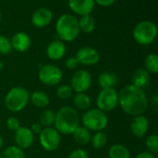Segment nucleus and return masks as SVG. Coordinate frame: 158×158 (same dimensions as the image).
Segmentation results:
<instances>
[{
  "instance_id": "1",
  "label": "nucleus",
  "mask_w": 158,
  "mask_h": 158,
  "mask_svg": "<svg viewBox=\"0 0 158 158\" xmlns=\"http://www.w3.org/2000/svg\"><path fill=\"white\" fill-rule=\"evenodd\" d=\"M118 105L127 115L136 117L143 115L148 108V97L143 89L132 84L125 86L118 93Z\"/></svg>"
},
{
  "instance_id": "2",
  "label": "nucleus",
  "mask_w": 158,
  "mask_h": 158,
  "mask_svg": "<svg viewBox=\"0 0 158 158\" xmlns=\"http://www.w3.org/2000/svg\"><path fill=\"white\" fill-rule=\"evenodd\" d=\"M54 126L60 134H72L75 129L80 126V117L76 108L69 106L61 107L56 112Z\"/></svg>"
},
{
  "instance_id": "3",
  "label": "nucleus",
  "mask_w": 158,
  "mask_h": 158,
  "mask_svg": "<svg viewBox=\"0 0 158 158\" xmlns=\"http://www.w3.org/2000/svg\"><path fill=\"white\" fill-rule=\"evenodd\" d=\"M56 31L62 42H72L80 33L79 21L71 14H63L60 16L56 24Z\"/></svg>"
},
{
  "instance_id": "4",
  "label": "nucleus",
  "mask_w": 158,
  "mask_h": 158,
  "mask_svg": "<svg viewBox=\"0 0 158 158\" xmlns=\"http://www.w3.org/2000/svg\"><path fill=\"white\" fill-rule=\"evenodd\" d=\"M30 101V93L27 89L18 86L10 89L5 96V106L12 113L22 111Z\"/></svg>"
},
{
  "instance_id": "5",
  "label": "nucleus",
  "mask_w": 158,
  "mask_h": 158,
  "mask_svg": "<svg viewBox=\"0 0 158 158\" xmlns=\"http://www.w3.org/2000/svg\"><path fill=\"white\" fill-rule=\"evenodd\" d=\"M82 126L90 131H104L108 124V118L106 113L98 108H90L86 110L81 118Z\"/></svg>"
},
{
  "instance_id": "6",
  "label": "nucleus",
  "mask_w": 158,
  "mask_h": 158,
  "mask_svg": "<svg viewBox=\"0 0 158 158\" xmlns=\"http://www.w3.org/2000/svg\"><path fill=\"white\" fill-rule=\"evenodd\" d=\"M134 40L141 45H149L154 43L157 35L156 25L149 20L139 22L132 32Z\"/></svg>"
},
{
  "instance_id": "7",
  "label": "nucleus",
  "mask_w": 158,
  "mask_h": 158,
  "mask_svg": "<svg viewBox=\"0 0 158 158\" xmlns=\"http://www.w3.org/2000/svg\"><path fill=\"white\" fill-rule=\"evenodd\" d=\"M118 106V92L115 88L102 89L96 97V106L103 112H110Z\"/></svg>"
},
{
  "instance_id": "8",
  "label": "nucleus",
  "mask_w": 158,
  "mask_h": 158,
  "mask_svg": "<svg viewBox=\"0 0 158 158\" xmlns=\"http://www.w3.org/2000/svg\"><path fill=\"white\" fill-rule=\"evenodd\" d=\"M38 77L40 81L44 85L56 86L61 82L63 79V73L58 67L52 64H47L40 68Z\"/></svg>"
},
{
  "instance_id": "9",
  "label": "nucleus",
  "mask_w": 158,
  "mask_h": 158,
  "mask_svg": "<svg viewBox=\"0 0 158 158\" xmlns=\"http://www.w3.org/2000/svg\"><path fill=\"white\" fill-rule=\"evenodd\" d=\"M39 141L42 148L46 152L56 151L61 143L60 133L53 127L44 128L39 134Z\"/></svg>"
},
{
  "instance_id": "10",
  "label": "nucleus",
  "mask_w": 158,
  "mask_h": 158,
  "mask_svg": "<svg viewBox=\"0 0 158 158\" xmlns=\"http://www.w3.org/2000/svg\"><path fill=\"white\" fill-rule=\"evenodd\" d=\"M92 85V75L89 71L85 69L77 70L70 81V87L73 92L78 93H85L90 89Z\"/></svg>"
},
{
  "instance_id": "11",
  "label": "nucleus",
  "mask_w": 158,
  "mask_h": 158,
  "mask_svg": "<svg viewBox=\"0 0 158 158\" xmlns=\"http://www.w3.org/2000/svg\"><path fill=\"white\" fill-rule=\"evenodd\" d=\"M14 141L16 146L19 147L22 150L29 149L34 141V134L28 127H19L17 131H14Z\"/></svg>"
},
{
  "instance_id": "12",
  "label": "nucleus",
  "mask_w": 158,
  "mask_h": 158,
  "mask_svg": "<svg viewBox=\"0 0 158 158\" xmlns=\"http://www.w3.org/2000/svg\"><path fill=\"white\" fill-rule=\"evenodd\" d=\"M75 57L79 61V64L84 66H94L100 60L99 52L96 49L89 46L81 47L79 49Z\"/></svg>"
},
{
  "instance_id": "13",
  "label": "nucleus",
  "mask_w": 158,
  "mask_h": 158,
  "mask_svg": "<svg viewBox=\"0 0 158 158\" xmlns=\"http://www.w3.org/2000/svg\"><path fill=\"white\" fill-rule=\"evenodd\" d=\"M130 129L136 138H143L149 130V120L143 115L133 117Z\"/></svg>"
},
{
  "instance_id": "14",
  "label": "nucleus",
  "mask_w": 158,
  "mask_h": 158,
  "mask_svg": "<svg viewBox=\"0 0 158 158\" xmlns=\"http://www.w3.org/2000/svg\"><path fill=\"white\" fill-rule=\"evenodd\" d=\"M94 0H69V6L75 14L90 15L94 8Z\"/></svg>"
},
{
  "instance_id": "15",
  "label": "nucleus",
  "mask_w": 158,
  "mask_h": 158,
  "mask_svg": "<svg viewBox=\"0 0 158 158\" xmlns=\"http://www.w3.org/2000/svg\"><path fill=\"white\" fill-rule=\"evenodd\" d=\"M10 42H11L12 49L19 53H23L27 51L31 47V40L29 34L22 32V31L15 33L12 36Z\"/></svg>"
},
{
  "instance_id": "16",
  "label": "nucleus",
  "mask_w": 158,
  "mask_h": 158,
  "mask_svg": "<svg viewBox=\"0 0 158 158\" xmlns=\"http://www.w3.org/2000/svg\"><path fill=\"white\" fill-rule=\"evenodd\" d=\"M52 12L46 7H40L34 11L31 16V22L37 28H44L47 26L52 20Z\"/></svg>"
},
{
  "instance_id": "17",
  "label": "nucleus",
  "mask_w": 158,
  "mask_h": 158,
  "mask_svg": "<svg viewBox=\"0 0 158 158\" xmlns=\"http://www.w3.org/2000/svg\"><path fill=\"white\" fill-rule=\"evenodd\" d=\"M66 54V45L62 41H53L46 48V55L51 60H59Z\"/></svg>"
},
{
  "instance_id": "18",
  "label": "nucleus",
  "mask_w": 158,
  "mask_h": 158,
  "mask_svg": "<svg viewBox=\"0 0 158 158\" xmlns=\"http://www.w3.org/2000/svg\"><path fill=\"white\" fill-rule=\"evenodd\" d=\"M30 101L31 104L40 109H44L50 103L49 95L44 91H34L31 94H30Z\"/></svg>"
},
{
  "instance_id": "19",
  "label": "nucleus",
  "mask_w": 158,
  "mask_h": 158,
  "mask_svg": "<svg viewBox=\"0 0 158 158\" xmlns=\"http://www.w3.org/2000/svg\"><path fill=\"white\" fill-rule=\"evenodd\" d=\"M74 141L80 145H87L91 143L92 134L91 131L83 126H78L72 132Z\"/></svg>"
},
{
  "instance_id": "20",
  "label": "nucleus",
  "mask_w": 158,
  "mask_h": 158,
  "mask_svg": "<svg viewBox=\"0 0 158 158\" xmlns=\"http://www.w3.org/2000/svg\"><path fill=\"white\" fill-rule=\"evenodd\" d=\"M149 78H150V73L145 69H138L134 71L132 75L131 78L132 85L143 89L145 86H147L149 82Z\"/></svg>"
},
{
  "instance_id": "21",
  "label": "nucleus",
  "mask_w": 158,
  "mask_h": 158,
  "mask_svg": "<svg viewBox=\"0 0 158 158\" xmlns=\"http://www.w3.org/2000/svg\"><path fill=\"white\" fill-rule=\"evenodd\" d=\"M98 83L102 89L114 88L118 83V76L113 72H103L98 77Z\"/></svg>"
},
{
  "instance_id": "22",
  "label": "nucleus",
  "mask_w": 158,
  "mask_h": 158,
  "mask_svg": "<svg viewBox=\"0 0 158 158\" xmlns=\"http://www.w3.org/2000/svg\"><path fill=\"white\" fill-rule=\"evenodd\" d=\"M73 105L76 108L86 111L90 109L92 106V100L90 96L85 93H78L73 97Z\"/></svg>"
},
{
  "instance_id": "23",
  "label": "nucleus",
  "mask_w": 158,
  "mask_h": 158,
  "mask_svg": "<svg viewBox=\"0 0 158 158\" xmlns=\"http://www.w3.org/2000/svg\"><path fill=\"white\" fill-rule=\"evenodd\" d=\"M109 158H131L130 150L122 144L116 143L110 146L108 150Z\"/></svg>"
},
{
  "instance_id": "24",
  "label": "nucleus",
  "mask_w": 158,
  "mask_h": 158,
  "mask_svg": "<svg viewBox=\"0 0 158 158\" xmlns=\"http://www.w3.org/2000/svg\"><path fill=\"white\" fill-rule=\"evenodd\" d=\"M107 141H108L107 134L104 131H96L92 136V139H91V143H92V146L94 149L99 150V149L104 148L106 145Z\"/></svg>"
},
{
  "instance_id": "25",
  "label": "nucleus",
  "mask_w": 158,
  "mask_h": 158,
  "mask_svg": "<svg viewBox=\"0 0 158 158\" xmlns=\"http://www.w3.org/2000/svg\"><path fill=\"white\" fill-rule=\"evenodd\" d=\"M79 21V27L80 31H82L86 33L92 32L95 28V21L94 19L91 15H85L81 16V19Z\"/></svg>"
},
{
  "instance_id": "26",
  "label": "nucleus",
  "mask_w": 158,
  "mask_h": 158,
  "mask_svg": "<svg viewBox=\"0 0 158 158\" xmlns=\"http://www.w3.org/2000/svg\"><path fill=\"white\" fill-rule=\"evenodd\" d=\"M56 112L52 109H45L40 116V124L43 128L52 127L55 123Z\"/></svg>"
},
{
  "instance_id": "27",
  "label": "nucleus",
  "mask_w": 158,
  "mask_h": 158,
  "mask_svg": "<svg viewBox=\"0 0 158 158\" xmlns=\"http://www.w3.org/2000/svg\"><path fill=\"white\" fill-rule=\"evenodd\" d=\"M2 158H26L24 150L20 149L16 145H10L6 147L4 152Z\"/></svg>"
},
{
  "instance_id": "28",
  "label": "nucleus",
  "mask_w": 158,
  "mask_h": 158,
  "mask_svg": "<svg viewBox=\"0 0 158 158\" xmlns=\"http://www.w3.org/2000/svg\"><path fill=\"white\" fill-rule=\"evenodd\" d=\"M145 69L149 73L156 74L158 72V56L156 54H150L144 60Z\"/></svg>"
},
{
  "instance_id": "29",
  "label": "nucleus",
  "mask_w": 158,
  "mask_h": 158,
  "mask_svg": "<svg viewBox=\"0 0 158 158\" xmlns=\"http://www.w3.org/2000/svg\"><path fill=\"white\" fill-rule=\"evenodd\" d=\"M145 146L147 152L156 156L158 154V136L156 134L149 135L145 140Z\"/></svg>"
},
{
  "instance_id": "30",
  "label": "nucleus",
  "mask_w": 158,
  "mask_h": 158,
  "mask_svg": "<svg viewBox=\"0 0 158 158\" xmlns=\"http://www.w3.org/2000/svg\"><path fill=\"white\" fill-rule=\"evenodd\" d=\"M72 93H73L72 88L70 87V85H68V84H61L56 89L57 97L63 100L69 99L72 95Z\"/></svg>"
},
{
  "instance_id": "31",
  "label": "nucleus",
  "mask_w": 158,
  "mask_h": 158,
  "mask_svg": "<svg viewBox=\"0 0 158 158\" xmlns=\"http://www.w3.org/2000/svg\"><path fill=\"white\" fill-rule=\"evenodd\" d=\"M12 50L10 39L5 35H0V54L7 55Z\"/></svg>"
},
{
  "instance_id": "32",
  "label": "nucleus",
  "mask_w": 158,
  "mask_h": 158,
  "mask_svg": "<svg viewBox=\"0 0 158 158\" xmlns=\"http://www.w3.org/2000/svg\"><path fill=\"white\" fill-rule=\"evenodd\" d=\"M6 128L9 131H17L20 127V122H19L18 118H16V117H9L6 119Z\"/></svg>"
},
{
  "instance_id": "33",
  "label": "nucleus",
  "mask_w": 158,
  "mask_h": 158,
  "mask_svg": "<svg viewBox=\"0 0 158 158\" xmlns=\"http://www.w3.org/2000/svg\"><path fill=\"white\" fill-rule=\"evenodd\" d=\"M68 158H89V156L83 149H75L69 155Z\"/></svg>"
},
{
  "instance_id": "34",
  "label": "nucleus",
  "mask_w": 158,
  "mask_h": 158,
  "mask_svg": "<svg viewBox=\"0 0 158 158\" xmlns=\"http://www.w3.org/2000/svg\"><path fill=\"white\" fill-rule=\"evenodd\" d=\"M65 66L69 69H75L79 66V61L77 60V58L75 56H70L66 60Z\"/></svg>"
},
{
  "instance_id": "35",
  "label": "nucleus",
  "mask_w": 158,
  "mask_h": 158,
  "mask_svg": "<svg viewBox=\"0 0 158 158\" xmlns=\"http://www.w3.org/2000/svg\"><path fill=\"white\" fill-rule=\"evenodd\" d=\"M31 131H32V133L33 134H36V135H39L40 133H41V131H43V127H42V125L39 123V122H36V123H33V124H31Z\"/></svg>"
},
{
  "instance_id": "36",
  "label": "nucleus",
  "mask_w": 158,
  "mask_h": 158,
  "mask_svg": "<svg viewBox=\"0 0 158 158\" xmlns=\"http://www.w3.org/2000/svg\"><path fill=\"white\" fill-rule=\"evenodd\" d=\"M116 0H94V3L98 4L101 6H110L115 3Z\"/></svg>"
},
{
  "instance_id": "37",
  "label": "nucleus",
  "mask_w": 158,
  "mask_h": 158,
  "mask_svg": "<svg viewBox=\"0 0 158 158\" xmlns=\"http://www.w3.org/2000/svg\"><path fill=\"white\" fill-rule=\"evenodd\" d=\"M135 158H157L156 157V156H155V155H153V154H151V153H149V152H147V151H145V152H142V153H140Z\"/></svg>"
},
{
  "instance_id": "38",
  "label": "nucleus",
  "mask_w": 158,
  "mask_h": 158,
  "mask_svg": "<svg viewBox=\"0 0 158 158\" xmlns=\"http://www.w3.org/2000/svg\"><path fill=\"white\" fill-rule=\"evenodd\" d=\"M153 104H154V106L156 107L158 106V95L157 94H156L154 96H153Z\"/></svg>"
},
{
  "instance_id": "39",
  "label": "nucleus",
  "mask_w": 158,
  "mask_h": 158,
  "mask_svg": "<svg viewBox=\"0 0 158 158\" xmlns=\"http://www.w3.org/2000/svg\"><path fill=\"white\" fill-rule=\"evenodd\" d=\"M3 146H4V138H3V136L0 134V150L3 148Z\"/></svg>"
},
{
  "instance_id": "40",
  "label": "nucleus",
  "mask_w": 158,
  "mask_h": 158,
  "mask_svg": "<svg viewBox=\"0 0 158 158\" xmlns=\"http://www.w3.org/2000/svg\"><path fill=\"white\" fill-rule=\"evenodd\" d=\"M3 68H4V63L0 60V70H2V69H3Z\"/></svg>"
},
{
  "instance_id": "41",
  "label": "nucleus",
  "mask_w": 158,
  "mask_h": 158,
  "mask_svg": "<svg viewBox=\"0 0 158 158\" xmlns=\"http://www.w3.org/2000/svg\"><path fill=\"white\" fill-rule=\"evenodd\" d=\"M1 19H2V13L0 12V21H1Z\"/></svg>"
},
{
  "instance_id": "42",
  "label": "nucleus",
  "mask_w": 158,
  "mask_h": 158,
  "mask_svg": "<svg viewBox=\"0 0 158 158\" xmlns=\"http://www.w3.org/2000/svg\"><path fill=\"white\" fill-rule=\"evenodd\" d=\"M0 158H2V155H0Z\"/></svg>"
},
{
  "instance_id": "43",
  "label": "nucleus",
  "mask_w": 158,
  "mask_h": 158,
  "mask_svg": "<svg viewBox=\"0 0 158 158\" xmlns=\"http://www.w3.org/2000/svg\"><path fill=\"white\" fill-rule=\"evenodd\" d=\"M3 1H8V0H3Z\"/></svg>"
}]
</instances>
